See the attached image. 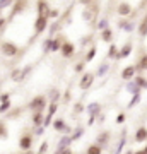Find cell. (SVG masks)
<instances>
[{
	"label": "cell",
	"instance_id": "obj_1",
	"mask_svg": "<svg viewBox=\"0 0 147 154\" xmlns=\"http://www.w3.org/2000/svg\"><path fill=\"white\" fill-rule=\"evenodd\" d=\"M72 142H74L72 135L65 134L63 137H60V140H58V146H57V149H55V152H57V154H62V152H70L69 146H70Z\"/></svg>",
	"mask_w": 147,
	"mask_h": 154
},
{
	"label": "cell",
	"instance_id": "obj_2",
	"mask_svg": "<svg viewBox=\"0 0 147 154\" xmlns=\"http://www.w3.org/2000/svg\"><path fill=\"white\" fill-rule=\"evenodd\" d=\"M46 103H48V98L46 96H36V98H33V101L27 105V108L31 111H38V110H43L44 106H46Z\"/></svg>",
	"mask_w": 147,
	"mask_h": 154
},
{
	"label": "cell",
	"instance_id": "obj_3",
	"mask_svg": "<svg viewBox=\"0 0 147 154\" xmlns=\"http://www.w3.org/2000/svg\"><path fill=\"white\" fill-rule=\"evenodd\" d=\"M0 50H2V53L5 57H16L19 53V46L16 43H12V41H4Z\"/></svg>",
	"mask_w": 147,
	"mask_h": 154
},
{
	"label": "cell",
	"instance_id": "obj_4",
	"mask_svg": "<svg viewBox=\"0 0 147 154\" xmlns=\"http://www.w3.org/2000/svg\"><path fill=\"white\" fill-rule=\"evenodd\" d=\"M19 149L27 152L33 149V134H24L21 139H19Z\"/></svg>",
	"mask_w": 147,
	"mask_h": 154
},
{
	"label": "cell",
	"instance_id": "obj_5",
	"mask_svg": "<svg viewBox=\"0 0 147 154\" xmlns=\"http://www.w3.org/2000/svg\"><path fill=\"white\" fill-rule=\"evenodd\" d=\"M57 110H58V103H57V101H51L50 106H48V111H46V115H44V122H43L44 127L51 125V122H53V116H55V113H57Z\"/></svg>",
	"mask_w": 147,
	"mask_h": 154
},
{
	"label": "cell",
	"instance_id": "obj_6",
	"mask_svg": "<svg viewBox=\"0 0 147 154\" xmlns=\"http://www.w3.org/2000/svg\"><path fill=\"white\" fill-rule=\"evenodd\" d=\"M48 21H50L48 16H38V19L34 21V31H36L34 34H41L43 33L44 29L48 28Z\"/></svg>",
	"mask_w": 147,
	"mask_h": 154
},
{
	"label": "cell",
	"instance_id": "obj_7",
	"mask_svg": "<svg viewBox=\"0 0 147 154\" xmlns=\"http://www.w3.org/2000/svg\"><path fill=\"white\" fill-rule=\"evenodd\" d=\"M51 127H53L57 132H62V134H70V127L65 123V120L63 118H53V122H51Z\"/></svg>",
	"mask_w": 147,
	"mask_h": 154
},
{
	"label": "cell",
	"instance_id": "obj_8",
	"mask_svg": "<svg viewBox=\"0 0 147 154\" xmlns=\"http://www.w3.org/2000/svg\"><path fill=\"white\" fill-rule=\"evenodd\" d=\"M93 82H94V74L93 72H84L82 79L79 81V88L86 91V89H89L91 86H93Z\"/></svg>",
	"mask_w": 147,
	"mask_h": 154
},
{
	"label": "cell",
	"instance_id": "obj_9",
	"mask_svg": "<svg viewBox=\"0 0 147 154\" xmlns=\"http://www.w3.org/2000/svg\"><path fill=\"white\" fill-rule=\"evenodd\" d=\"M60 53L63 58H70L75 53V45L70 43V41H63V45H62V48H60Z\"/></svg>",
	"mask_w": 147,
	"mask_h": 154
},
{
	"label": "cell",
	"instance_id": "obj_10",
	"mask_svg": "<svg viewBox=\"0 0 147 154\" xmlns=\"http://www.w3.org/2000/svg\"><path fill=\"white\" fill-rule=\"evenodd\" d=\"M36 11H38V16H48L50 17V4L48 0H38L36 2Z\"/></svg>",
	"mask_w": 147,
	"mask_h": 154
},
{
	"label": "cell",
	"instance_id": "obj_11",
	"mask_svg": "<svg viewBox=\"0 0 147 154\" xmlns=\"http://www.w3.org/2000/svg\"><path fill=\"white\" fill-rule=\"evenodd\" d=\"M116 14L120 17H128L132 14V5L128 2H120L118 7H116Z\"/></svg>",
	"mask_w": 147,
	"mask_h": 154
},
{
	"label": "cell",
	"instance_id": "obj_12",
	"mask_svg": "<svg viewBox=\"0 0 147 154\" xmlns=\"http://www.w3.org/2000/svg\"><path fill=\"white\" fill-rule=\"evenodd\" d=\"M135 72H137V67H135V65L125 67V69L121 70V79H123V81H130V79H133Z\"/></svg>",
	"mask_w": 147,
	"mask_h": 154
},
{
	"label": "cell",
	"instance_id": "obj_13",
	"mask_svg": "<svg viewBox=\"0 0 147 154\" xmlns=\"http://www.w3.org/2000/svg\"><path fill=\"white\" fill-rule=\"evenodd\" d=\"M86 111L89 116H98L99 113H101V105L99 103H89V105L86 106Z\"/></svg>",
	"mask_w": 147,
	"mask_h": 154
},
{
	"label": "cell",
	"instance_id": "obj_14",
	"mask_svg": "<svg viewBox=\"0 0 147 154\" xmlns=\"http://www.w3.org/2000/svg\"><path fill=\"white\" fill-rule=\"evenodd\" d=\"M24 9H26V2H24V0H17V2H14V5H12V12H11V17L17 16V14H21Z\"/></svg>",
	"mask_w": 147,
	"mask_h": 154
},
{
	"label": "cell",
	"instance_id": "obj_15",
	"mask_svg": "<svg viewBox=\"0 0 147 154\" xmlns=\"http://www.w3.org/2000/svg\"><path fill=\"white\" fill-rule=\"evenodd\" d=\"M132 50H133V46H132L130 41H128V43H125L123 46H121L120 53H118V60H121V58H127V57L132 53Z\"/></svg>",
	"mask_w": 147,
	"mask_h": 154
},
{
	"label": "cell",
	"instance_id": "obj_16",
	"mask_svg": "<svg viewBox=\"0 0 147 154\" xmlns=\"http://www.w3.org/2000/svg\"><path fill=\"white\" fill-rule=\"evenodd\" d=\"M135 67H137V70H139V72L147 70V53H142V55L139 57V60H137Z\"/></svg>",
	"mask_w": 147,
	"mask_h": 154
},
{
	"label": "cell",
	"instance_id": "obj_17",
	"mask_svg": "<svg viewBox=\"0 0 147 154\" xmlns=\"http://www.w3.org/2000/svg\"><path fill=\"white\" fill-rule=\"evenodd\" d=\"M127 91H128V93H132V94H137V93H140L142 91V88L140 86H139V84L135 82V81H133V79H130V81H127Z\"/></svg>",
	"mask_w": 147,
	"mask_h": 154
},
{
	"label": "cell",
	"instance_id": "obj_18",
	"mask_svg": "<svg viewBox=\"0 0 147 154\" xmlns=\"http://www.w3.org/2000/svg\"><path fill=\"white\" fill-rule=\"evenodd\" d=\"M145 139H147V128H145V127L137 128V132H135V142H145Z\"/></svg>",
	"mask_w": 147,
	"mask_h": 154
},
{
	"label": "cell",
	"instance_id": "obj_19",
	"mask_svg": "<svg viewBox=\"0 0 147 154\" xmlns=\"http://www.w3.org/2000/svg\"><path fill=\"white\" fill-rule=\"evenodd\" d=\"M43 122H44V113H43V110L34 111V113H33V123H34V125H43Z\"/></svg>",
	"mask_w": 147,
	"mask_h": 154
},
{
	"label": "cell",
	"instance_id": "obj_20",
	"mask_svg": "<svg viewBox=\"0 0 147 154\" xmlns=\"http://www.w3.org/2000/svg\"><path fill=\"white\" fill-rule=\"evenodd\" d=\"M101 41H104V43H111V41H113V31L109 28L101 31Z\"/></svg>",
	"mask_w": 147,
	"mask_h": 154
},
{
	"label": "cell",
	"instance_id": "obj_21",
	"mask_svg": "<svg viewBox=\"0 0 147 154\" xmlns=\"http://www.w3.org/2000/svg\"><path fill=\"white\" fill-rule=\"evenodd\" d=\"M86 152H89V154H101L103 152V146L101 144H91V146H87V149H86Z\"/></svg>",
	"mask_w": 147,
	"mask_h": 154
},
{
	"label": "cell",
	"instance_id": "obj_22",
	"mask_svg": "<svg viewBox=\"0 0 147 154\" xmlns=\"http://www.w3.org/2000/svg\"><path fill=\"white\" fill-rule=\"evenodd\" d=\"M63 41H65V39L62 38V36H57V38L53 39V43H51V51H60Z\"/></svg>",
	"mask_w": 147,
	"mask_h": 154
},
{
	"label": "cell",
	"instance_id": "obj_23",
	"mask_svg": "<svg viewBox=\"0 0 147 154\" xmlns=\"http://www.w3.org/2000/svg\"><path fill=\"white\" fill-rule=\"evenodd\" d=\"M120 28L123 29V31H125V33H132V31H133V29H135V22H127V21H121L120 22Z\"/></svg>",
	"mask_w": 147,
	"mask_h": 154
},
{
	"label": "cell",
	"instance_id": "obj_24",
	"mask_svg": "<svg viewBox=\"0 0 147 154\" xmlns=\"http://www.w3.org/2000/svg\"><path fill=\"white\" fill-rule=\"evenodd\" d=\"M139 34H140V38H145L147 36V16L142 19L140 26H139Z\"/></svg>",
	"mask_w": 147,
	"mask_h": 154
},
{
	"label": "cell",
	"instance_id": "obj_25",
	"mask_svg": "<svg viewBox=\"0 0 147 154\" xmlns=\"http://www.w3.org/2000/svg\"><path fill=\"white\" fill-rule=\"evenodd\" d=\"M108 69H109V63H108V62H103V63H101V65L98 67V75H99V77L106 75V72H108Z\"/></svg>",
	"mask_w": 147,
	"mask_h": 154
},
{
	"label": "cell",
	"instance_id": "obj_26",
	"mask_svg": "<svg viewBox=\"0 0 147 154\" xmlns=\"http://www.w3.org/2000/svg\"><path fill=\"white\" fill-rule=\"evenodd\" d=\"M118 48H116V45H111L108 50V58H118Z\"/></svg>",
	"mask_w": 147,
	"mask_h": 154
},
{
	"label": "cell",
	"instance_id": "obj_27",
	"mask_svg": "<svg viewBox=\"0 0 147 154\" xmlns=\"http://www.w3.org/2000/svg\"><path fill=\"white\" fill-rule=\"evenodd\" d=\"M9 137V130H7L5 122H0V139H7Z\"/></svg>",
	"mask_w": 147,
	"mask_h": 154
},
{
	"label": "cell",
	"instance_id": "obj_28",
	"mask_svg": "<svg viewBox=\"0 0 147 154\" xmlns=\"http://www.w3.org/2000/svg\"><path fill=\"white\" fill-rule=\"evenodd\" d=\"M108 137H109V135H108V132L99 134L98 137H96V142H98V144H101V146H104V144L108 142Z\"/></svg>",
	"mask_w": 147,
	"mask_h": 154
},
{
	"label": "cell",
	"instance_id": "obj_29",
	"mask_svg": "<svg viewBox=\"0 0 147 154\" xmlns=\"http://www.w3.org/2000/svg\"><path fill=\"white\" fill-rule=\"evenodd\" d=\"M93 16H94V14H93L91 11H89V5H87L86 9H84V12H82V19L89 22V21H93Z\"/></svg>",
	"mask_w": 147,
	"mask_h": 154
},
{
	"label": "cell",
	"instance_id": "obj_30",
	"mask_svg": "<svg viewBox=\"0 0 147 154\" xmlns=\"http://www.w3.org/2000/svg\"><path fill=\"white\" fill-rule=\"evenodd\" d=\"M11 108H12L11 101H2V103H0V113H7Z\"/></svg>",
	"mask_w": 147,
	"mask_h": 154
},
{
	"label": "cell",
	"instance_id": "obj_31",
	"mask_svg": "<svg viewBox=\"0 0 147 154\" xmlns=\"http://www.w3.org/2000/svg\"><path fill=\"white\" fill-rule=\"evenodd\" d=\"M14 5V0H0V11L4 9H11Z\"/></svg>",
	"mask_w": 147,
	"mask_h": 154
},
{
	"label": "cell",
	"instance_id": "obj_32",
	"mask_svg": "<svg viewBox=\"0 0 147 154\" xmlns=\"http://www.w3.org/2000/svg\"><path fill=\"white\" fill-rule=\"evenodd\" d=\"M133 81H135V82L139 84V86H140L142 89L147 88V81H145V77H144V75H137L135 79H133Z\"/></svg>",
	"mask_w": 147,
	"mask_h": 154
},
{
	"label": "cell",
	"instance_id": "obj_33",
	"mask_svg": "<svg viewBox=\"0 0 147 154\" xmlns=\"http://www.w3.org/2000/svg\"><path fill=\"white\" fill-rule=\"evenodd\" d=\"M139 101H140V93L133 94V98H132V101L128 103V106H127V108H128V110H130V108H133V106H135L137 103H139Z\"/></svg>",
	"mask_w": 147,
	"mask_h": 154
},
{
	"label": "cell",
	"instance_id": "obj_34",
	"mask_svg": "<svg viewBox=\"0 0 147 154\" xmlns=\"http://www.w3.org/2000/svg\"><path fill=\"white\" fill-rule=\"evenodd\" d=\"M12 81H22V70L21 69H16V70L12 72Z\"/></svg>",
	"mask_w": 147,
	"mask_h": 154
},
{
	"label": "cell",
	"instance_id": "obj_35",
	"mask_svg": "<svg viewBox=\"0 0 147 154\" xmlns=\"http://www.w3.org/2000/svg\"><path fill=\"white\" fill-rule=\"evenodd\" d=\"M51 43H53V39H51V38H48V39L43 43V51H44V53L51 51Z\"/></svg>",
	"mask_w": 147,
	"mask_h": 154
},
{
	"label": "cell",
	"instance_id": "obj_36",
	"mask_svg": "<svg viewBox=\"0 0 147 154\" xmlns=\"http://www.w3.org/2000/svg\"><path fill=\"white\" fill-rule=\"evenodd\" d=\"M7 24H9V22H7L5 17H0V34H4V33H5Z\"/></svg>",
	"mask_w": 147,
	"mask_h": 154
},
{
	"label": "cell",
	"instance_id": "obj_37",
	"mask_svg": "<svg viewBox=\"0 0 147 154\" xmlns=\"http://www.w3.org/2000/svg\"><path fill=\"white\" fill-rule=\"evenodd\" d=\"M82 134H84V128H82V127H77L75 132L72 134V139H74V140H77V139H81Z\"/></svg>",
	"mask_w": 147,
	"mask_h": 154
},
{
	"label": "cell",
	"instance_id": "obj_38",
	"mask_svg": "<svg viewBox=\"0 0 147 154\" xmlns=\"http://www.w3.org/2000/svg\"><path fill=\"white\" fill-rule=\"evenodd\" d=\"M94 57H96V46H93V48L89 50V53L86 55V62H91V60H94Z\"/></svg>",
	"mask_w": 147,
	"mask_h": 154
},
{
	"label": "cell",
	"instance_id": "obj_39",
	"mask_svg": "<svg viewBox=\"0 0 147 154\" xmlns=\"http://www.w3.org/2000/svg\"><path fill=\"white\" fill-rule=\"evenodd\" d=\"M108 28V19H99L98 21V29L99 31H103V29Z\"/></svg>",
	"mask_w": 147,
	"mask_h": 154
},
{
	"label": "cell",
	"instance_id": "obj_40",
	"mask_svg": "<svg viewBox=\"0 0 147 154\" xmlns=\"http://www.w3.org/2000/svg\"><path fill=\"white\" fill-rule=\"evenodd\" d=\"M125 135H127V132H123V134H121V140H120V144H118V147H116V152H121V149H123V146L127 144Z\"/></svg>",
	"mask_w": 147,
	"mask_h": 154
},
{
	"label": "cell",
	"instance_id": "obj_41",
	"mask_svg": "<svg viewBox=\"0 0 147 154\" xmlns=\"http://www.w3.org/2000/svg\"><path fill=\"white\" fill-rule=\"evenodd\" d=\"M58 99H60V93L57 89H53L51 91V101H58Z\"/></svg>",
	"mask_w": 147,
	"mask_h": 154
},
{
	"label": "cell",
	"instance_id": "obj_42",
	"mask_svg": "<svg viewBox=\"0 0 147 154\" xmlns=\"http://www.w3.org/2000/svg\"><path fill=\"white\" fill-rule=\"evenodd\" d=\"M125 120H127L125 113H118V116H116V123H123Z\"/></svg>",
	"mask_w": 147,
	"mask_h": 154
},
{
	"label": "cell",
	"instance_id": "obj_43",
	"mask_svg": "<svg viewBox=\"0 0 147 154\" xmlns=\"http://www.w3.org/2000/svg\"><path fill=\"white\" fill-rule=\"evenodd\" d=\"M46 151H48V142H43L41 146H39L38 152H46Z\"/></svg>",
	"mask_w": 147,
	"mask_h": 154
},
{
	"label": "cell",
	"instance_id": "obj_44",
	"mask_svg": "<svg viewBox=\"0 0 147 154\" xmlns=\"http://www.w3.org/2000/svg\"><path fill=\"white\" fill-rule=\"evenodd\" d=\"M9 98H11V94L9 93H2L0 94V103H2V101H9Z\"/></svg>",
	"mask_w": 147,
	"mask_h": 154
},
{
	"label": "cell",
	"instance_id": "obj_45",
	"mask_svg": "<svg viewBox=\"0 0 147 154\" xmlns=\"http://www.w3.org/2000/svg\"><path fill=\"white\" fill-rule=\"evenodd\" d=\"M74 70H75V72H82V70H84V63H77Z\"/></svg>",
	"mask_w": 147,
	"mask_h": 154
},
{
	"label": "cell",
	"instance_id": "obj_46",
	"mask_svg": "<svg viewBox=\"0 0 147 154\" xmlns=\"http://www.w3.org/2000/svg\"><path fill=\"white\" fill-rule=\"evenodd\" d=\"M74 110H75V111H77V113H79V111H82V110H84V106H82V105H81V103H77V105H75V106H74Z\"/></svg>",
	"mask_w": 147,
	"mask_h": 154
},
{
	"label": "cell",
	"instance_id": "obj_47",
	"mask_svg": "<svg viewBox=\"0 0 147 154\" xmlns=\"http://www.w3.org/2000/svg\"><path fill=\"white\" fill-rule=\"evenodd\" d=\"M79 2H81L82 5H91L93 4V0H79Z\"/></svg>",
	"mask_w": 147,
	"mask_h": 154
},
{
	"label": "cell",
	"instance_id": "obj_48",
	"mask_svg": "<svg viewBox=\"0 0 147 154\" xmlns=\"http://www.w3.org/2000/svg\"><path fill=\"white\" fill-rule=\"evenodd\" d=\"M142 152H147V146L145 147H142Z\"/></svg>",
	"mask_w": 147,
	"mask_h": 154
}]
</instances>
